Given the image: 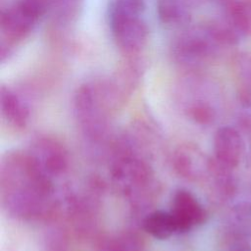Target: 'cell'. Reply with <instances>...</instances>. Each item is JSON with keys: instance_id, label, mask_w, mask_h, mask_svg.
<instances>
[{"instance_id": "6da1fadb", "label": "cell", "mask_w": 251, "mask_h": 251, "mask_svg": "<svg viewBox=\"0 0 251 251\" xmlns=\"http://www.w3.org/2000/svg\"><path fill=\"white\" fill-rule=\"evenodd\" d=\"M50 177L29 152H9L1 164V200L13 217L31 220L51 209Z\"/></svg>"}, {"instance_id": "7a4b0ae2", "label": "cell", "mask_w": 251, "mask_h": 251, "mask_svg": "<svg viewBox=\"0 0 251 251\" xmlns=\"http://www.w3.org/2000/svg\"><path fill=\"white\" fill-rule=\"evenodd\" d=\"M119 105L110 81L88 82L81 85L75 96V114L85 134L101 137L111 111Z\"/></svg>"}, {"instance_id": "3957f363", "label": "cell", "mask_w": 251, "mask_h": 251, "mask_svg": "<svg viewBox=\"0 0 251 251\" xmlns=\"http://www.w3.org/2000/svg\"><path fill=\"white\" fill-rule=\"evenodd\" d=\"M49 11V0H16L2 12L1 30L9 39H23Z\"/></svg>"}, {"instance_id": "277c9868", "label": "cell", "mask_w": 251, "mask_h": 251, "mask_svg": "<svg viewBox=\"0 0 251 251\" xmlns=\"http://www.w3.org/2000/svg\"><path fill=\"white\" fill-rule=\"evenodd\" d=\"M112 177L115 186L132 201L145 196L152 184L150 168L144 161L132 156H123L116 161Z\"/></svg>"}, {"instance_id": "5b68a950", "label": "cell", "mask_w": 251, "mask_h": 251, "mask_svg": "<svg viewBox=\"0 0 251 251\" xmlns=\"http://www.w3.org/2000/svg\"><path fill=\"white\" fill-rule=\"evenodd\" d=\"M220 44L210 27L192 28L181 33L174 42L172 53L180 64H194L209 56Z\"/></svg>"}, {"instance_id": "8992f818", "label": "cell", "mask_w": 251, "mask_h": 251, "mask_svg": "<svg viewBox=\"0 0 251 251\" xmlns=\"http://www.w3.org/2000/svg\"><path fill=\"white\" fill-rule=\"evenodd\" d=\"M177 232H187L201 226L207 219V213L199 200L186 189H177L172 199L170 210Z\"/></svg>"}, {"instance_id": "52a82bcc", "label": "cell", "mask_w": 251, "mask_h": 251, "mask_svg": "<svg viewBox=\"0 0 251 251\" xmlns=\"http://www.w3.org/2000/svg\"><path fill=\"white\" fill-rule=\"evenodd\" d=\"M244 150V140L236 128L225 126L218 128L215 132L213 159L222 167L233 171L240 164Z\"/></svg>"}, {"instance_id": "ba28073f", "label": "cell", "mask_w": 251, "mask_h": 251, "mask_svg": "<svg viewBox=\"0 0 251 251\" xmlns=\"http://www.w3.org/2000/svg\"><path fill=\"white\" fill-rule=\"evenodd\" d=\"M28 152L49 177L60 176L68 168L67 151L57 139L46 135L39 136L33 141Z\"/></svg>"}, {"instance_id": "9c48e42d", "label": "cell", "mask_w": 251, "mask_h": 251, "mask_svg": "<svg viewBox=\"0 0 251 251\" xmlns=\"http://www.w3.org/2000/svg\"><path fill=\"white\" fill-rule=\"evenodd\" d=\"M110 27L117 46L126 53L139 51L147 41L148 26L143 18L124 21Z\"/></svg>"}, {"instance_id": "30bf717a", "label": "cell", "mask_w": 251, "mask_h": 251, "mask_svg": "<svg viewBox=\"0 0 251 251\" xmlns=\"http://www.w3.org/2000/svg\"><path fill=\"white\" fill-rule=\"evenodd\" d=\"M227 246L237 243H251V203L236 204L227 215L225 225Z\"/></svg>"}, {"instance_id": "8fae6325", "label": "cell", "mask_w": 251, "mask_h": 251, "mask_svg": "<svg viewBox=\"0 0 251 251\" xmlns=\"http://www.w3.org/2000/svg\"><path fill=\"white\" fill-rule=\"evenodd\" d=\"M1 112L4 119L16 128H23L27 124L29 110L26 103L12 89L3 86L0 94Z\"/></svg>"}, {"instance_id": "7c38bea8", "label": "cell", "mask_w": 251, "mask_h": 251, "mask_svg": "<svg viewBox=\"0 0 251 251\" xmlns=\"http://www.w3.org/2000/svg\"><path fill=\"white\" fill-rule=\"evenodd\" d=\"M143 229L152 237L167 239L177 232L175 220L169 211L156 210L146 215L142 223Z\"/></svg>"}, {"instance_id": "4fadbf2b", "label": "cell", "mask_w": 251, "mask_h": 251, "mask_svg": "<svg viewBox=\"0 0 251 251\" xmlns=\"http://www.w3.org/2000/svg\"><path fill=\"white\" fill-rule=\"evenodd\" d=\"M157 12L161 22L172 26L184 25L190 17L185 0H158Z\"/></svg>"}, {"instance_id": "5bb4252c", "label": "cell", "mask_w": 251, "mask_h": 251, "mask_svg": "<svg viewBox=\"0 0 251 251\" xmlns=\"http://www.w3.org/2000/svg\"><path fill=\"white\" fill-rule=\"evenodd\" d=\"M145 0H111L108 9L109 24L143 18Z\"/></svg>"}, {"instance_id": "9a60e30c", "label": "cell", "mask_w": 251, "mask_h": 251, "mask_svg": "<svg viewBox=\"0 0 251 251\" xmlns=\"http://www.w3.org/2000/svg\"><path fill=\"white\" fill-rule=\"evenodd\" d=\"M84 0H49V12L60 25H70L81 14Z\"/></svg>"}, {"instance_id": "2e32d148", "label": "cell", "mask_w": 251, "mask_h": 251, "mask_svg": "<svg viewBox=\"0 0 251 251\" xmlns=\"http://www.w3.org/2000/svg\"><path fill=\"white\" fill-rule=\"evenodd\" d=\"M143 238L135 231H125L104 240L98 251H144Z\"/></svg>"}, {"instance_id": "e0dca14e", "label": "cell", "mask_w": 251, "mask_h": 251, "mask_svg": "<svg viewBox=\"0 0 251 251\" xmlns=\"http://www.w3.org/2000/svg\"><path fill=\"white\" fill-rule=\"evenodd\" d=\"M227 15L242 35L251 36V0H240L233 3Z\"/></svg>"}, {"instance_id": "ac0fdd59", "label": "cell", "mask_w": 251, "mask_h": 251, "mask_svg": "<svg viewBox=\"0 0 251 251\" xmlns=\"http://www.w3.org/2000/svg\"><path fill=\"white\" fill-rule=\"evenodd\" d=\"M194 153V149L189 146H181L175 153V169L183 177H194L200 170Z\"/></svg>"}, {"instance_id": "d6986e66", "label": "cell", "mask_w": 251, "mask_h": 251, "mask_svg": "<svg viewBox=\"0 0 251 251\" xmlns=\"http://www.w3.org/2000/svg\"><path fill=\"white\" fill-rule=\"evenodd\" d=\"M191 119L200 125H209L215 119L214 108L205 101L194 102L188 109Z\"/></svg>"}, {"instance_id": "ffe728a7", "label": "cell", "mask_w": 251, "mask_h": 251, "mask_svg": "<svg viewBox=\"0 0 251 251\" xmlns=\"http://www.w3.org/2000/svg\"><path fill=\"white\" fill-rule=\"evenodd\" d=\"M47 251H69V248L64 237L55 235L49 240Z\"/></svg>"}, {"instance_id": "44dd1931", "label": "cell", "mask_w": 251, "mask_h": 251, "mask_svg": "<svg viewBox=\"0 0 251 251\" xmlns=\"http://www.w3.org/2000/svg\"><path fill=\"white\" fill-rule=\"evenodd\" d=\"M227 251H251V243H237L227 246Z\"/></svg>"}]
</instances>
